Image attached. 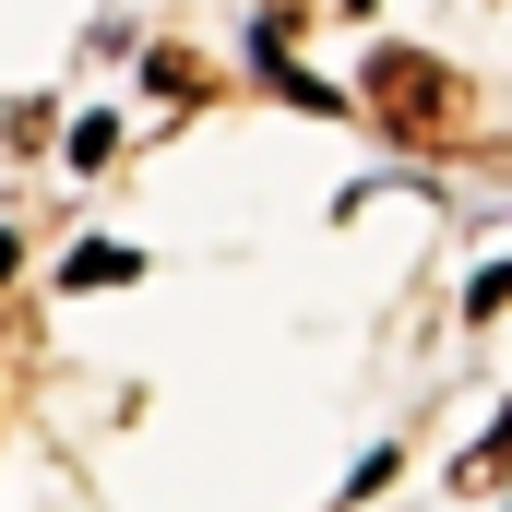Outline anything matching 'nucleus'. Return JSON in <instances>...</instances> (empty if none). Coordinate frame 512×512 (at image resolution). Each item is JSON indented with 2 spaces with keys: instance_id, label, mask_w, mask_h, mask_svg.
I'll return each instance as SVG.
<instances>
[{
  "instance_id": "nucleus-1",
  "label": "nucleus",
  "mask_w": 512,
  "mask_h": 512,
  "mask_svg": "<svg viewBox=\"0 0 512 512\" xmlns=\"http://www.w3.org/2000/svg\"><path fill=\"white\" fill-rule=\"evenodd\" d=\"M358 96H370V120H382L393 143H417V155H441V143H465V84H453L441 60H417V48H382Z\"/></svg>"
},
{
  "instance_id": "nucleus-2",
  "label": "nucleus",
  "mask_w": 512,
  "mask_h": 512,
  "mask_svg": "<svg viewBox=\"0 0 512 512\" xmlns=\"http://www.w3.org/2000/svg\"><path fill=\"white\" fill-rule=\"evenodd\" d=\"M131 274V251H108V239H96V251H72V286H120Z\"/></svg>"
},
{
  "instance_id": "nucleus-3",
  "label": "nucleus",
  "mask_w": 512,
  "mask_h": 512,
  "mask_svg": "<svg viewBox=\"0 0 512 512\" xmlns=\"http://www.w3.org/2000/svg\"><path fill=\"white\" fill-rule=\"evenodd\" d=\"M512 465V417H501V441H489V453H477V465H465V477H501Z\"/></svg>"
},
{
  "instance_id": "nucleus-4",
  "label": "nucleus",
  "mask_w": 512,
  "mask_h": 512,
  "mask_svg": "<svg viewBox=\"0 0 512 512\" xmlns=\"http://www.w3.org/2000/svg\"><path fill=\"white\" fill-rule=\"evenodd\" d=\"M0 274H12V239H0Z\"/></svg>"
}]
</instances>
